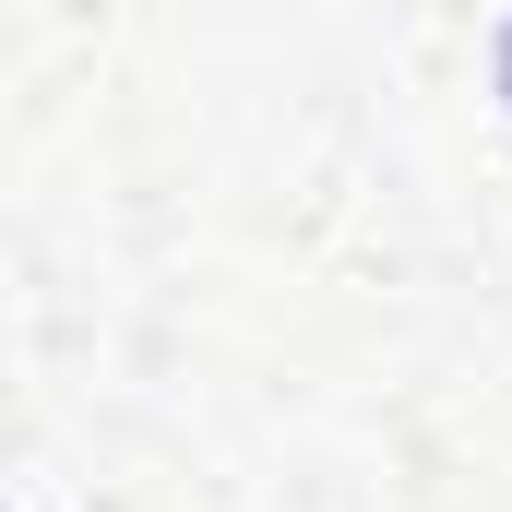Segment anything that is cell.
Returning <instances> with one entry per match:
<instances>
[{
	"label": "cell",
	"mask_w": 512,
	"mask_h": 512,
	"mask_svg": "<svg viewBox=\"0 0 512 512\" xmlns=\"http://www.w3.org/2000/svg\"><path fill=\"white\" fill-rule=\"evenodd\" d=\"M501 96H512V36H501Z\"/></svg>",
	"instance_id": "1"
}]
</instances>
